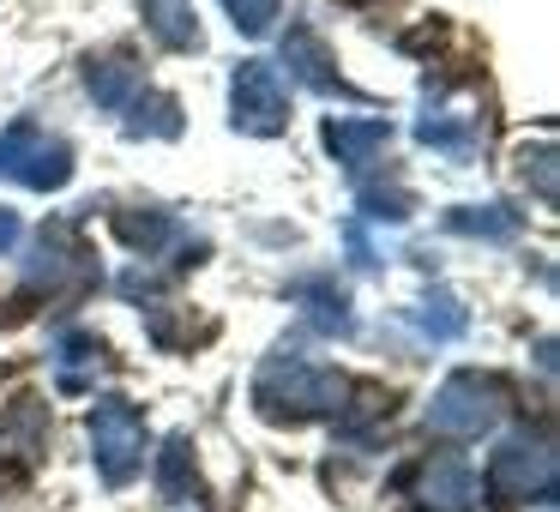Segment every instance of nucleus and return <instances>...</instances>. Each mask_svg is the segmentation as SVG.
<instances>
[{"label":"nucleus","mask_w":560,"mask_h":512,"mask_svg":"<svg viewBox=\"0 0 560 512\" xmlns=\"http://www.w3.org/2000/svg\"><path fill=\"white\" fill-rule=\"evenodd\" d=\"M91 458H97V476L109 488H127L145 470V416H139V404L103 398L91 410Z\"/></svg>","instance_id":"20e7f679"},{"label":"nucleus","mask_w":560,"mask_h":512,"mask_svg":"<svg viewBox=\"0 0 560 512\" xmlns=\"http://www.w3.org/2000/svg\"><path fill=\"white\" fill-rule=\"evenodd\" d=\"M235 19V31H247V37H266L271 19H278V0H223Z\"/></svg>","instance_id":"b1692460"},{"label":"nucleus","mask_w":560,"mask_h":512,"mask_svg":"<svg viewBox=\"0 0 560 512\" xmlns=\"http://www.w3.org/2000/svg\"><path fill=\"white\" fill-rule=\"evenodd\" d=\"M506 398H512L506 380H494V374H452L446 386L434 392V404H428V428H434V434H452V440H476L500 422Z\"/></svg>","instance_id":"7ed1b4c3"},{"label":"nucleus","mask_w":560,"mask_h":512,"mask_svg":"<svg viewBox=\"0 0 560 512\" xmlns=\"http://www.w3.org/2000/svg\"><path fill=\"white\" fill-rule=\"evenodd\" d=\"M158 494L170 500V507H187V500L199 494V470H194V440L175 434L170 446H163L158 458Z\"/></svg>","instance_id":"f3484780"},{"label":"nucleus","mask_w":560,"mask_h":512,"mask_svg":"<svg viewBox=\"0 0 560 512\" xmlns=\"http://www.w3.org/2000/svg\"><path fill=\"white\" fill-rule=\"evenodd\" d=\"M398 494L416 500V512H470L482 500V482L458 452H428L422 464L398 476Z\"/></svg>","instance_id":"0eeeda50"},{"label":"nucleus","mask_w":560,"mask_h":512,"mask_svg":"<svg viewBox=\"0 0 560 512\" xmlns=\"http://www.w3.org/2000/svg\"><path fill=\"white\" fill-rule=\"evenodd\" d=\"M295 302L307 307V326L326 331V338H343V331H350V295L331 278H302L295 283Z\"/></svg>","instance_id":"4468645a"},{"label":"nucleus","mask_w":560,"mask_h":512,"mask_svg":"<svg viewBox=\"0 0 560 512\" xmlns=\"http://www.w3.org/2000/svg\"><path fill=\"white\" fill-rule=\"evenodd\" d=\"M355 206H362L374 223H404V218L416 211V199L404 194L398 182H392V187H386V182H362V194H355Z\"/></svg>","instance_id":"4be33fe9"},{"label":"nucleus","mask_w":560,"mask_h":512,"mask_svg":"<svg viewBox=\"0 0 560 512\" xmlns=\"http://www.w3.org/2000/svg\"><path fill=\"white\" fill-rule=\"evenodd\" d=\"M482 494L494 512H512V507H548L555 500V446L548 434H512L488 452V470H482Z\"/></svg>","instance_id":"f03ea898"},{"label":"nucleus","mask_w":560,"mask_h":512,"mask_svg":"<svg viewBox=\"0 0 560 512\" xmlns=\"http://www.w3.org/2000/svg\"><path fill=\"white\" fill-rule=\"evenodd\" d=\"M343 398H350V380L338 368H319L295 350L266 356L254 380V404L266 422H307V416H338Z\"/></svg>","instance_id":"f257e3e1"},{"label":"nucleus","mask_w":560,"mask_h":512,"mask_svg":"<svg viewBox=\"0 0 560 512\" xmlns=\"http://www.w3.org/2000/svg\"><path fill=\"white\" fill-rule=\"evenodd\" d=\"M115 235H121L127 247H139V254H158L163 242H175V223L163 218V211H115Z\"/></svg>","instance_id":"412c9836"},{"label":"nucleus","mask_w":560,"mask_h":512,"mask_svg":"<svg viewBox=\"0 0 560 512\" xmlns=\"http://www.w3.org/2000/svg\"><path fill=\"white\" fill-rule=\"evenodd\" d=\"M127 133L133 139H175L182 133V103L175 97H145V91H139L133 103H127Z\"/></svg>","instance_id":"6ab92c4d"},{"label":"nucleus","mask_w":560,"mask_h":512,"mask_svg":"<svg viewBox=\"0 0 560 512\" xmlns=\"http://www.w3.org/2000/svg\"><path fill=\"white\" fill-rule=\"evenodd\" d=\"M0 175H13L19 187H37V194H55L73 182V151H67V139L43 133L37 121H13L0 133Z\"/></svg>","instance_id":"39448f33"},{"label":"nucleus","mask_w":560,"mask_h":512,"mask_svg":"<svg viewBox=\"0 0 560 512\" xmlns=\"http://www.w3.org/2000/svg\"><path fill=\"white\" fill-rule=\"evenodd\" d=\"M416 139L434 146L440 158L452 163H470L488 139V121H482V97L476 91H452V97H434L428 115H416Z\"/></svg>","instance_id":"1a4fd4ad"},{"label":"nucleus","mask_w":560,"mask_h":512,"mask_svg":"<svg viewBox=\"0 0 560 512\" xmlns=\"http://www.w3.org/2000/svg\"><path fill=\"white\" fill-rule=\"evenodd\" d=\"M319 139H326V151L343 163V170H368V163L392 146V127L380 121V115H368V121H355V115H331Z\"/></svg>","instance_id":"9b49d317"},{"label":"nucleus","mask_w":560,"mask_h":512,"mask_svg":"<svg viewBox=\"0 0 560 512\" xmlns=\"http://www.w3.org/2000/svg\"><path fill=\"white\" fill-rule=\"evenodd\" d=\"M91 254L67 223H43L37 247L25 259V295H85L91 290Z\"/></svg>","instance_id":"423d86ee"},{"label":"nucleus","mask_w":560,"mask_h":512,"mask_svg":"<svg viewBox=\"0 0 560 512\" xmlns=\"http://www.w3.org/2000/svg\"><path fill=\"white\" fill-rule=\"evenodd\" d=\"M230 121L235 133H254V139H271L290 127V91H283L278 67L266 61H242L230 79Z\"/></svg>","instance_id":"6e6552de"},{"label":"nucleus","mask_w":560,"mask_h":512,"mask_svg":"<svg viewBox=\"0 0 560 512\" xmlns=\"http://www.w3.org/2000/svg\"><path fill=\"white\" fill-rule=\"evenodd\" d=\"M283 67H290L307 91H319V97H355L350 79L338 73V61H331V49L307 25H290V37H283Z\"/></svg>","instance_id":"9d476101"},{"label":"nucleus","mask_w":560,"mask_h":512,"mask_svg":"<svg viewBox=\"0 0 560 512\" xmlns=\"http://www.w3.org/2000/svg\"><path fill=\"white\" fill-rule=\"evenodd\" d=\"M410 319H416V331H422V338H434V344L464 338V326H470V314H464V307L452 302L446 290H434L422 307H410Z\"/></svg>","instance_id":"aec40b11"},{"label":"nucleus","mask_w":560,"mask_h":512,"mask_svg":"<svg viewBox=\"0 0 560 512\" xmlns=\"http://www.w3.org/2000/svg\"><path fill=\"white\" fill-rule=\"evenodd\" d=\"M518 211H506V206H458V211H446V230H458V235H482V242H512L518 235Z\"/></svg>","instance_id":"a211bd4d"},{"label":"nucleus","mask_w":560,"mask_h":512,"mask_svg":"<svg viewBox=\"0 0 560 512\" xmlns=\"http://www.w3.org/2000/svg\"><path fill=\"white\" fill-rule=\"evenodd\" d=\"M518 170H524V182H536V199L555 206V146H548V139H536V146L518 151Z\"/></svg>","instance_id":"5701e85b"},{"label":"nucleus","mask_w":560,"mask_h":512,"mask_svg":"<svg viewBox=\"0 0 560 512\" xmlns=\"http://www.w3.org/2000/svg\"><path fill=\"white\" fill-rule=\"evenodd\" d=\"M49 356H55V380H61V392H85L91 380L103 374V344H97V331H61Z\"/></svg>","instance_id":"ddd939ff"},{"label":"nucleus","mask_w":560,"mask_h":512,"mask_svg":"<svg viewBox=\"0 0 560 512\" xmlns=\"http://www.w3.org/2000/svg\"><path fill=\"white\" fill-rule=\"evenodd\" d=\"M19 242V218H13V211H7V206H0V254H7V247H13Z\"/></svg>","instance_id":"393cba45"},{"label":"nucleus","mask_w":560,"mask_h":512,"mask_svg":"<svg viewBox=\"0 0 560 512\" xmlns=\"http://www.w3.org/2000/svg\"><path fill=\"white\" fill-rule=\"evenodd\" d=\"M151 37L163 49H199V19H194V0H139Z\"/></svg>","instance_id":"2eb2a0df"},{"label":"nucleus","mask_w":560,"mask_h":512,"mask_svg":"<svg viewBox=\"0 0 560 512\" xmlns=\"http://www.w3.org/2000/svg\"><path fill=\"white\" fill-rule=\"evenodd\" d=\"M85 91L103 103V109H127V103L145 91V79H139L133 61H121V55H109V61H91L85 67Z\"/></svg>","instance_id":"dca6fc26"},{"label":"nucleus","mask_w":560,"mask_h":512,"mask_svg":"<svg viewBox=\"0 0 560 512\" xmlns=\"http://www.w3.org/2000/svg\"><path fill=\"white\" fill-rule=\"evenodd\" d=\"M43 440H49V404L43 398H19L0 410V452H13V458H43Z\"/></svg>","instance_id":"f8f14e48"}]
</instances>
